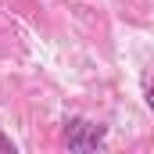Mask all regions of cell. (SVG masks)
<instances>
[{"mask_svg": "<svg viewBox=\"0 0 154 154\" xmlns=\"http://www.w3.org/2000/svg\"><path fill=\"white\" fill-rule=\"evenodd\" d=\"M108 129L100 122H90V118H65V147L68 151H97L104 143Z\"/></svg>", "mask_w": 154, "mask_h": 154, "instance_id": "obj_1", "label": "cell"}, {"mask_svg": "<svg viewBox=\"0 0 154 154\" xmlns=\"http://www.w3.org/2000/svg\"><path fill=\"white\" fill-rule=\"evenodd\" d=\"M0 151H11V154H14V143H11V140H7L4 133H0Z\"/></svg>", "mask_w": 154, "mask_h": 154, "instance_id": "obj_2", "label": "cell"}]
</instances>
